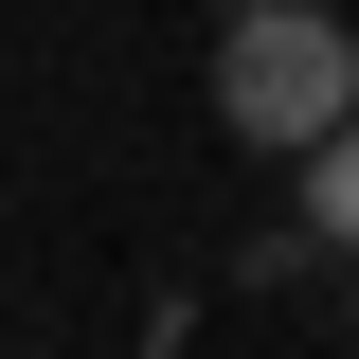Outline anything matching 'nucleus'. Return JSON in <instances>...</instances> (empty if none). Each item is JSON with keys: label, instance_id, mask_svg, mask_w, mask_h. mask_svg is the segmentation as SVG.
Masks as SVG:
<instances>
[{"label": "nucleus", "instance_id": "nucleus-1", "mask_svg": "<svg viewBox=\"0 0 359 359\" xmlns=\"http://www.w3.org/2000/svg\"><path fill=\"white\" fill-rule=\"evenodd\" d=\"M216 126L269 144V162H306L323 126H359V36L323 18V0H233V36H216Z\"/></svg>", "mask_w": 359, "mask_h": 359}, {"label": "nucleus", "instance_id": "nucleus-2", "mask_svg": "<svg viewBox=\"0 0 359 359\" xmlns=\"http://www.w3.org/2000/svg\"><path fill=\"white\" fill-rule=\"evenodd\" d=\"M306 252H359V126L306 144Z\"/></svg>", "mask_w": 359, "mask_h": 359}, {"label": "nucleus", "instance_id": "nucleus-3", "mask_svg": "<svg viewBox=\"0 0 359 359\" xmlns=\"http://www.w3.org/2000/svg\"><path fill=\"white\" fill-rule=\"evenodd\" d=\"M341 306H359V252H341Z\"/></svg>", "mask_w": 359, "mask_h": 359}, {"label": "nucleus", "instance_id": "nucleus-4", "mask_svg": "<svg viewBox=\"0 0 359 359\" xmlns=\"http://www.w3.org/2000/svg\"><path fill=\"white\" fill-rule=\"evenodd\" d=\"M323 18H341V0H323Z\"/></svg>", "mask_w": 359, "mask_h": 359}]
</instances>
